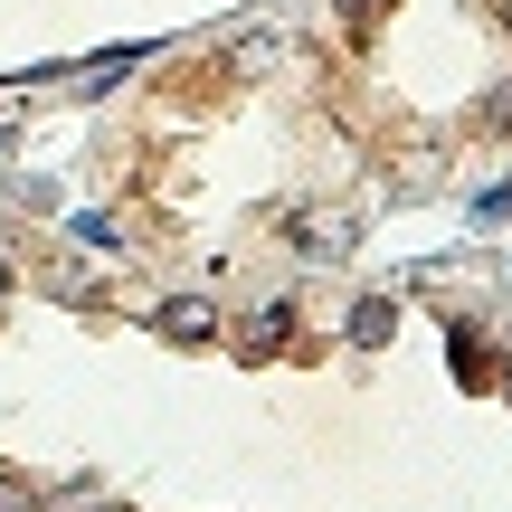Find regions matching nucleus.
<instances>
[{
    "mask_svg": "<svg viewBox=\"0 0 512 512\" xmlns=\"http://www.w3.org/2000/svg\"><path fill=\"white\" fill-rule=\"evenodd\" d=\"M162 332L171 342H209V304H162Z\"/></svg>",
    "mask_w": 512,
    "mask_h": 512,
    "instance_id": "f257e3e1",
    "label": "nucleus"
},
{
    "mask_svg": "<svg viewBox=\"0 0 512 512\" xmlns=\"http://www.w3.org/2000/svg\"><path fill=\"white\" fill-rule=\"evenodd\" d=\"M0 512H29V484L19 475H0Z\"/></svg>",
    "mask_w": 512,
    "mask_h": 512,
    "instance_id": "f03ea898",
    "label": "nucleus"
}]
</instances>
